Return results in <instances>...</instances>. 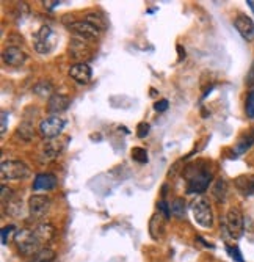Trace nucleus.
<instances>
[{
    "mask_svg": "<svg viewBox=\"0 0 254 262\" xmlns=\"http://www.w3.org/2000/svg\"><path fill=\"white\" fill-rule=\"evenodd\" d=\"M14 242L20 254L24 256H35L38 251H41V242L38 241V237L35 235L33 231L30 229H19L14 234Z\"/></svg>",
    "mask_w": 254,
    "mask_h": 262,
    "instance_id": "nucleus-3",
    "label": "nucleus"
},
{
    "mask_svg": "<svg viewBox=\"0 0 254 262\" xmlns=\"http://www.w3.org/2000/svg\"><path fill=\"white\" fill-rule=\"evenodd\" d=\"M212 196L217 203H224L227 196V184L223 178L217 179L212 187Z\"/></svg>",
    "mask_w": 254,
    "mask_h": 262,
    "instance_id": "nucleus-20",
    "label": "nucleus"
},
{
    "mask_svg": "<svg viewBox=\"0 0 254 262\" xmlns=\"http://www.w3.org/2000/svg\"><path fill=\"white\" fill-rule=\"evenodd\" d=\"M192 212H193V219L195 222L202 226V228H212L214 226V212L212 207L204 196H198L192 203Z\"/></svg>",
    "mask_w": 254,
    "mask_h": 262,
    "instance_id": "nucleus-5",
    "label": "nucleus"
},
{
    "mask_svg": "<svg viewBox=\"0 0 254 262\" xmlns=\"http://www.w3.org/2000/svg\"><path fill=\"white\" fill-rule=\"evenodd\" d=\"M167 222H168V219L161 212H157L151 217V220H149V234H151V237L154 241H160L161 237L165 235Z\"/></svg>",
    "mask_w": 254,
    "mask_h": 262,
    "instance_id": "nucleus-13",
    "label": "nucleus"
},
{
    "mask_svg": "<svg viewBox=\"0 0 254 262\" xmlns=\"http://www.w3.org/2000/svg\"><path fill=\"white\" fill-rule=\"evenodd\" d=\"M221 231L229 239H233V241L240 239L245 231V220H243V213L240 212V209L233 207L227 210L224 220L221 222Z\"/></svg>",
    "mask_w": 254,
    "mask_h": 262,
    "instance_id": "nucleus-2",
    "label": "nucleus"
},
{
    "mask_svg": "<svg viewBox=\"0 0 254 262\" xmlns=\"http://www.w3.org/2000/svg\"><path fill=\"white\" fill-rule=\"evenodd\" d=\"M168 105H170L168 99H160L154 104V110L155 112H165V110H168Z\"/></svg>",
    "mask_w": 254,
    "mask_h": 262,
    "instance_id": "nucleus-30",
    "label": "nucleus"
},
{
    "mask_svg": "<svg viewBox=\"0 0 254 262\" xmlns=\"http://www.w3.org/2000/svg\"><path fill=\"white\" fill-rule=\"evenodd\" d=\"M170 207H171V213L176 215L177 219H182L183 215H186V201H183L182 198H176Z\"/></svg>",
    "mask_w": 254,
    "mask_h": 262,
    "instance_id": "nucleus-24",
    "label": "nucleus"
},
{
    "mask_svg": "<svg viewBox=\"0 0 254 262\" xmlns=\"http://www.w3.org/2000/svg\"><path fill=\"white\" fill-rule=\"evenodd\" d=\"M63 148H64V143H61V141H58L55 138L48 140L44 143V146H42V159L45 162H51V160L57 159L61 154Z\"/></svg>",
    "mask_w": 254,
    "mask_h": 262,
    "instance_id": "nucleus-15",
    "label": "nucleus"
},
{
    "mask_svg": "<svg viewBox=\"0 0 254 262\" xmlns=\"http://www.w3.org/2000/svg\"><path fill=\"white\" fill-rule=\"evenodd\" d=\"M66 126V121L63 120V118L60 116H49V118H45V120H42L39 123V134L44 137V138H48V140H52V138H57L61 135L63 129Z\"/></svg>",
    "mask_w": 254,
    "mask_h": 262,
    "instance_id": "nucleus-8",
    "label": "nucleus"
},
{
    "mask_svg": "<svg viewBox=\"0 0 254 262\" xmlns=\"http://www.w3.org/2000/svg\"><path fill=\"white\" fill-rule=\"evenodd\" d=\"M7 132V112H2V135Z\"/></svg>",
    "mask_w": 254,
    "mask_h": 262,
    "instance_id": "nucleus-35",
    "label": "nucleus"
},
{
    "mask_svg": "<svg viewBox=\"0 0 254 262\" xmlns=\"http://www.w3.org/2000/svg\"><path fill=\"white\" fill-rule=\"evenodd\" d=\"M234 27L242 35V38L245 41H252L254 39V22H252L251 17H248L245 14H239L234 19Z\"/></svg>",
    "mask_w": 254,
    "mask_h": 262,
    "instance_id": "nucleus-10",
    "label": "nucleus"
},
{
    "mask_svg": "<svg viewBox=\"0 0 254 262\" xmlns=\"http://www.w3.org/2000/svg\"><path fill=\"white\" fill-rule=\"evenodd\" d=\"M202 165H204V162H198L195 165H190L186 170L187 193H190V195L204 193L207 187H209V184L212 182V171Z\"/></svg>",
    "mask_w": 254,
    "mask_h": 262,
    "instance_id": "nucleus-1",
    "label": "nucleus"
},
{
    "mask_svg": "<svg viewBox=\"0 0 254 262\" xmlns=\"http://www.w3.org/2000/svg\"><path fill=\"white\" fill-rule=\"evenodd\" d=\"M196 241H198V242H201V244H202L204 247H209V248H214V245H209V244H207V242H205V241L202 239V237H199V235L196 237Z\"/></svg>",
    "mask_w": 254,
    "mask_h": 262,
    "instance_id": "nucleus-38",
    "label": "nucleus"
},
{
    "mask_svg": "<svg viewBox=\"0 0 254 262\" xmlns=\"http://www.w3.org/2000/svg\"><path fill=\"white\" fill-rule=\"evenodd\" d=\"M85 20H88V22H91L93 26H96L98 29H105V22L98 16V14H95V13H89V14H86V17H85Z\"/></svg>",
    "mask_w": 254,
    "mask_h": 262,
    "instance_id": "nucleus-28",
    "label": "nucleus"
},
{
    "mask_svg": "<svg viewBox=\"0 0 254 262\" xmlns=\"http://www.w3.org/2000/svg\"><path fill=\"white\" fill-rule=\"evenodd\" d=\"M71 99H69L66 94L61 93H54L48 101V112L52 113V116H58V113H63L67 110Z\"/></svg>",
    "mask_w": 254,
    "mask_h": 262,
    "instance_id": "nucleus-12",
    "label": "nucleus"
},
{
    "mask_svg": "<svg viewBox=\"0 0 254 262\" xmlns=\"http://www.w3.org/2000/svg\"><path fill=\"white\" fill-rule=\"evenodd\" d=\"M252 145H254V132H249V134L243 135V137L237 141V145H236V148H234L236 157L240 156V154H243V152H246Z\"/></svg>",
    "mask_w": 254,
    "mask_h": 262,
    "instance_id": "nucleus-21",
    "label": "nucleus"
},
{
    "mask_svg": "<svg viewBox=\"0 0 254 262\" xmlns=\"http://www.w3.org/2000/svg\"><path fill=\"white\" fill-rule=\"evenodd\" d=\"M33 134H35V127H33V120H30V118H26V120L17 126V130H16V135L20 137L24 141H30L33 138Z\"/></svg>",
    "mask_w": 254,
    "mask_h": 262,
    "instance_id": "nucleus-19",
    "label": "nucleus"
},
{
    "mask_svg": "<svg viewBox=\"0 0 254 262\" xmlns=\"http://www.w3.org/2000/svg\"><path fill=\"white\" fill-rule=\"evenodd\" d=\"M177 51H179V60L186 58V49H182V46H177Z\"/></svg>",
    "mask_w": 254,
    "mask_h": 262,
    "instance_id": "nucleus-37",
    "label": "nucleus"
},
{
    "mask_svg": "<svg viewBox=\"0 0 254 262\" xmlns=\"http://www.w3.org/2000/svg\"><path fill=\"white\" fill-rule=\"evenodd\" d=\"M149 130H151V126L146 121H143V123H140L136 126V137L138 138H146L149 135Z\"/></svg>",
    "mask_w": 254,
    "mask_h": 262,
    "instance_id": "nucleus-29",
    "label": "nucleus"
},
{
    "mask_svg": "<svg viewBox=\"0 0 254 262\" xmlns=\"http://www.w3.org/2000/svg\"><path fill=\"white\" fill-rule=\"evenodd\" d=\"M44 4V7H48L49 10H54L57 5H60V2H57V0H55V2H42Z\"/></svg>",
    "mask_w": 254,
    "mask_h": 262,
    "instance_id": "nucleus-36",
    "label": "nucleus"
},
{
    "mask_svg": "<svg viewBox=\"0 0 254 262\" xmlns=\"http://www.w3.org/2000/svg\"><path fill=\"white\" fill-rule=\"evenodd\" d=\"M226 251L227 254L233 257L236 262H245V259L242 257V251L239 250V247H230V245H226Z\"/></svg>",
    "mask_w": 254,
    "mask_h": 262,
    "instance_id": "nucleus-27",
    "label": "nucleus"
},
{
    "mask_svg": "<svg viewBox=\"0 0 254 262\" xmlns=\"http://www.w3.org/2000/svg\"><path fill=\"white\" fill-rule=\"evenodd\" d=\"M30 174L29 166L20 160H5L0 166L2 181H22Z\"/></svg>",
    "mask_w": 254,
    "mask_h": 262,
    "instance_id": "nucleus-6",
    "label": "nucleus"
},
{
    "mask_svg": "<svg viewBox=\"0 0 254 262\" xmlns=\"http://www.w3.org/2000/svg\"><path fill=\"white\" fill-rule=\"evenodd\" d=\"M69 76H71V79H74L77 83L86 85V83H89L91 77H93V71H91V68L86 63H76L69 68Z\"/></svg>",
    "mask_w": 254,
    "mask_h": 262,
    "instance_id": "nucleus-11",
    "label": "nucleus"
},
{
    "mask_svg": "<svg viewBox=\"0 0 254 262\" xmlns=\"http://www.w3.org/2000/svg\"><path fill=\"white\" fill-rule=\"evenodd\" d=\"M49 209H51L49 196H45V195H33L29 200V213H30V217L35 222L44 219L45 213L49 212Z\"/></svg>",
    "mask_w": 254,
    "mask_h": 262,
    "instance_id": "nucleus-9",
    "label": "nucleus"
},
{
    "mask_svg": "<svg viewBox=\"0 0 254 262\" xmlns=\"http://www.w3.org/2000/svg\"><path fill=\"white\" fill-rule=\"evenodd\" d=\"M35 235L38 237V241L41 244H48L55 237V228L51 223H39L35 229H33Z\"/></svg>",
    "mask_w": 254,
    "mask_h": 262,
    "instance_id": "nucleus-17",
    "label": "nucleus"
},
{
    "mask_svg": "<svg viewBox=\"0 0 254 262\" xmlns=\"http://www.w3.org/2000/svg\"><path fill=\"white\" fill-rule=\"evenodd\" d=\"M155 94H157V91L154 88H151V96H155Z\"/></svg>",
    "mask_w": 254,
    "mask_h": 262,
    "instance_id": "nucleus-39",
    "label": "nucleus"
},
{
    "mask_svg": "<svg viewBox=\"0 0 254 262\" xmlns=\"http://www.w3.org/2000/svg\"><path fill=\"white\" fill-rule=\"evenodd\" d=\"M54 259H55V251L54 250L42 248L35 256H32L29 262H54Z\"/></svg>",
    "mask_w": 254,
    "mask_h": 262,
    "instance_id": "nucleus-22",
    "label": "nucleus"
},
{
    "mask_svg": "<svg viewBox=\"0 0 254 262\" xmlns=\"http://www.w3.org/2000/svg\"><path fill=\"white\" fill-rule=\"evenodd\" d=\"M69 32H73L76 36H79L83 41H93L96 38H99L101 35V29H98L96 26H93L88 20H73L71 24H67Z\"/></svg>",
    "mask_w": 254,
    "mask_h": 262,
    "instance_id": "nucleus-7",
    "label": "nucleus"
},
{
    "mask_svg": "<svg viewBox=\"0 0 254 262\" xmlns=\"http://www.w3.org/2000/svg\"><path fill=\"white\" fill-rule=\"evenodd\" d=\"M236 187L245 196L254 195V174H243L236 179Z\"/></svg>",
    "mask_w": 254,
    "mask_h": 262,
    "instance_id": "nucleus-18",
    "label": "nucleus"
},
{
    "mask_svg": "<svg viewBox=\"0 0 254 262\" xmlns=\"http://www.w3.org/2000/svg\"><path fill=\"white\" fill-rule=\"evenodd\" d=\"M7 196L11 198V188H8L7 185H2V203H7Z\"/></svg>",
    "mask_w": 254,
    "mask_h": 262,
    "instance_id": "nucleus-34",
    "label": "nucleus"
},
{
    "mask_svg": "<svg viewBox=\"0 0 254 262\" xmlns=\"http://www.w3.org/2000/svg\"><path fill=\"white\" fill-rule=\"evenodd\" d=\"M55 185H57V178L52 173H39L33 181V190H35V192H39V190L48 192V190L55 188Z\"/></svg>",
    "mask_w": 254,
    "mask_h": 262,
    "instance_id": "nucleus-16",
    "label": "nucleus"
},
{
    "mask_svg": "<svg viewBox=\"0 0 254 262\" xmlns=\"http://www.w3.org/2000/svg\"><path fill=\"white\" fill-rule=\"evenodd\" d=\"M13 229H14L13 225H8V226H5V228L2 229V245H7V244H8V237H10V234L13 232Z\"/></svg>",
    "mask_w": 254,
    "mask_h": 262,
    "instance_id": "nucleus-32",
    "label": "nucleus"
},
{
    "mask_svg": "<svg viewBox=\"0 0 254 262\" xmlns=\"http://www.w3.org/2000/svg\"><path fill=\"white\" fill-rule=\"evenodd\" d=\"M2 58H4V61L8 66H14V68L22 66L27 61L26 52H22L19 47H16V46H8L7 49L4 51V54H2Z\"/></svg>",
    "mask_w": 254,
    "mask_h": 262,
    "instance_id": "nucleus-14",
    "label": "nucleus"
},
{
    "mask_svg": "<svg viewBox=\"0 0 254 262\" xmlns=\"http://www.w3.org/2000/svg\"><path fill=\"white\" fill-rule=\"evenodd\" d=\"M57 42H58V35L49 26H42L33 36L35 51L41 55H49L55 49Z\"/></svg>",
    "mask_w": 254,
    "mask_h": 262,
    "instance_id": "nucleus-4",
    "label": "nucleus"
},
{
    "mask_svg": "<svg viewBox=\"0 0 254 262\" xmlns=\"http://www.w3.org/2000/svg\"><path fill=\"white\" fill-rule=\"evenodd\" d=\"M132 159L138 163H148V151L145 148H132Z\"/></svg>",
    "mask_w": 254,
    "mask_h": 262,
    "instance_id": "nucleus-25",
    "label": "nucleus"
},
{
    "mask_svg": "<svg viewBox=\"0 0 254 262\" xmlns=\"http://www.w3.org/2000/svg\"><path fill=\"white\" fill-rule=\"evenodd\" d=\"M246 85L248 86H254V61H252V64H251V68H249V71H248V74H246Z\"/></svg>",
    "mask_w": 254,
    "mask_h": 262,
    "instance_id": "nucleus-33",
    "label": "nucleus"
},
{
    "mask_svg": "<svg viewBox=\"0 0 254 262\" xmlns=\"http://www.w3.org/2000/svg\"><path fill=\"white\" fill-rule=\"evenodd\" d=\"M245 112H246V116L252 120V118H254V90L248 94V98H246Z\"/></svg>",
    "mask_w": 254,
    "mask_h": 262,
    "instance_id": "nucleus-26",
    "label": "nucleus"
},
{
    "mask_svg": "<svg viewBox=\"0 0 254 262\" xmlns=\"http://www.w3.org/2000/svg\"><path fill=\"white\" fill-rule=\"evenodd\" d=\"M33 91L38 94V96H52V91H54V86H52V83L51 82H48V80H41L39 83H36L35 86H33Z\"/></svg>",
    "mask_w": 254,
    "mask_h": 262,
    "instance_id": "nucleus-23",
    "label": "nucleus"
},
{
    "mask_svg": "<svg viewBox=\"0 0 254 262\" xmlns=\"http://www.w3.org/2000/svg\"><path fill=\"white\" fill-rule=\"evenodd\" d=\"M157 206H158V210H160L161 213H164V215H165L167 219H170V217H171V207H170L165 201H160Z\"/></svg>",
    "mask_w": 254,
    "mask_h": 262,
    "instance_id": "nucleus-31",
    "label": "nucleus"
}]
</instances>
